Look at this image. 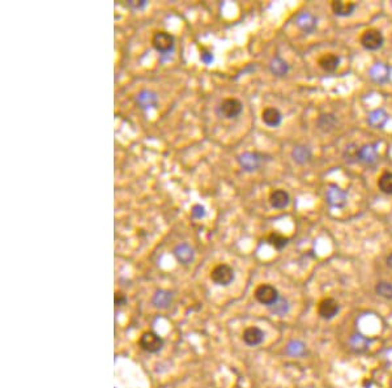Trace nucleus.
<instances>
[{
    "mask_svg": "<svg viewBox=\"0 0 392 388\" xmlns=\"http://www.w3.org/2000/svg\"><path fill=\"white\" fill-rule=\"evenodd\" d=\"M327 201L333 208H343L347 204V192L336 186H331L327 191Z\"/></svg>",
    "mask_w": 392,
    "mask_h": 388,
    "instance_id": "11",
    "label": "nucleus"
},
{
    "mask_svg": "<svg viewBox=\"0 0 392 388\" xmlns=\"http://www.w3.org/2000/svg\"><path fill=\"white\" fill-rule=\"evenodd\" d=\"M265 154L259 152H245L238 157V162L245 172H255L260 168L265 161L269 158H265Z\"/></svg>",
    "mask_w": 392,
    "mask_h": 388,
    "instance_id": "2",
    "label": "nucleus"
},
{
    "mask_svg": "<svg viewBox=\"0 0 392 388\" xmlns=\"http://www.w3.org/2000/svg\"><path fill=\"white\" fill-rule=\"evenodd\" d=\"M261 121L268 127H278L283 122V115L276 107H265L261 113Z\"/></svg>",
    "mask_w": 392,
    "mask_h": 388,
    "instance_id": "15",
    "label": "nucleus"
},
{
    "mask_svg": "<svg viewBox=\"0 0 392 388\" xmlns=\"http://www.w3.org/2000/svg\"><path fill=\"white\" fill-rule=\"evenodd\" d=\"M296 24L302 32L307 33V34H311L316 29V19L309 12H303L298 15Z\"/></svg>",
    "mask_w": 392,
    "mask_h": 388,
    "instance_id": "13",
    "label": "nucleus"
},
{
    "mask_svg": "<svg viewBox=\"0 0 392 388\" xmlns=\"http://www.w3.org/2000/svg\"><path fill=\"white\" fill-rule=\"evenodd\" d=\"M137 107H140L141 110H149V108L156 107L158 103V96L153 90L144 89L141 90L136 97Z\"/></svg>",
    "mask_w": 392,
    "mask_h": 388,
    "instance_id": "10",
    "label": "nucleus"
},
{
    "mask_svg": "<svg viewBox=\"0 0 392 388\" xmlns=\"http://www.w3.org/2000/svg\"><path fill=\"white\" fill-rule=\"evenodd\" d=\"M200 61L208 66V64H210L212 62H213V55H212V52H209V51L203 48V50L200 51Z\"/></svg>",
    "mask_w": 392,
    "mask_h": 388,
    "instance_id": "32",
    "label": "nucleus"
},
{
    "mask_svg": "<svg viewBox=\"0 0 392 388\" xmlns=\"http://www.w3.org/2000/svg\"><path fill=\"white\" fill-rule=\"evenodd\" d=\"M205 214H207V210L205 208L201 205V204H195L194 207L191 208V216L196 219L204 218Z\"/></svg>",
    "mask_w": 392,
    "mask_h": 388,
    "instance_id": "31",
    "label": "nucleus"
},
{
    "mask_svg": "<svg viewBox=\"0 0 392 388\" xmlns=\"http://www.w3.org/2000/svg\"><path fill=\"white\" fill-rule=\"evenodd\" d=\"M376 159H378V149H376L375 144H366V145L361 146L358 150V161L371 165Z\"/></svg>",
    "mask_w": 392,
    "mask_h": 388,
    "instance_id": "16",
    "label": "nucleus"
},
{
    "mask_svg": "<svg viewBox=\"0 0 392 388\" xmlns=\"http://www.w3.org/2000/svg\"><path fill=\"white\" fill-rule=\"evenodd\" d=\"M378 187L383 194L392 195V173L384 172L378 179Z\"/></svg>",
    "mask_w": 392,
    "mask_h": 388,
    "instance_id": "26",
    "label": "nucleus"
},
{
    "mask_svg": "<svg viewBox=\"0 0 392 388\" xmlns=\"http://www.w3.org/2000/svg\"><path fill=\"white\" fill-rule=\"evenodd\" d=\"M376 294L384 299H392V284L387 281H380L375 287Z\"/></svg>",
    "mask_w": 392,
    "mask_h": 388,
    "instance_id": "27",
    "label": "nucleus"
},
{
    "mask_svg": "<svg viewBox=\"0 0 392 388\" xmlns=\"http://www.w3.org/2000/svg\"><path fill=\"white\" fill-rule=\"evenodd\" d=\"M243 110V103L237 98H225L218 106V114L227 119L237 118Z\"/></svg>",
    "mask_w": 392,
    "mask_h": 388,
    "instance_id": "5",
    "label": "nucleus"
},
{
    "mask_svg": "<svg viewBox=\"0 0 392 388\" xmlns=\"http://www.w3.org/2000/svg\"><path fill=\"white\" fill-rule=\"evenodd\" d=\"M292 157H293V159L297 163L303 165V163L309 162L310 159H311V157H313V154H311V150H310L309 148L298 145L296 146V148L293 149V152H292Z\"/></svg>",
    "mask_w": 392,
    "mask_h": 388,
    "instance_id": "23",
    "label": "nucleus"
},
{
    "mask_svg": "<svg viewBox=\"0 0 392 388\" xmlns=\"http://www.w3.org/2000/svg\"><path fill=\"white\" fill-rule=\"evenodd\" d=\"M264 340V332L259 327H249L243 331V341L249 347H256Z\"/></svg>",
    "mask_w": 392,
    "mask_h": 388,
    "instance_id": "14",
    "label": "nucleus"
},
{
    "mask_svg": "<svg viewBox=\"0 0 392 388\" xmlns=\"http://www.w3.org/2000/svg\"><path fill=\"white\" fill-rule=\"evenodd\" d=\"M391 4H392V2H391Z\"/></svg>",
    "mask_w": 392,
    "mask_h": 388,
    "instance_id": "36",
    "label": "nucleus"
},
{
    "mask_svg": "<svg viewBox=\"0 0 392 388\" xmlns=\"http://www.w3.org/2000/svg\"><path fill=\"white\" fill-rule=\"evenodd\" d=\"M173 254H174L176 259L178 260V263H181V264L183 265L191 264L195 258L194 248L190 245H187V243H179V245H177Z\"/></svg>",
    "mask_w": 392,
    "mask_h": 388,
    "instance_id": "9",
    "label": "nucleus"
},
{
    "mask_svg": "<svg viewBox=\"0 0 392 388\" xmlns=\"http://www.w3.org/2000/svg\"><path fill=\"white\" fill-rule=\"evenodd\" d=\"M127 302V297L121 292L115 293V305L117 306H123L125 303Z\"/></svg>",
    "mask_w": 392,
    "mask_h": 388,
    "instance_id": "34",
    "label": "nucleus"
},
{
    "mask_svg": "<svg viewBox=\"0 0 392 388\" xmlns=\"http://www.w3.org/2000/svg\"><path fill=\"white\" fill-rule=\"evenodd\" d=\"M370 341L369 339H366L364 335L356 334L352 336L351 339V348L354 352H358V353H362L365 350L369 349Z\"/></svg>",
    "mask_w": 392,
    "mask_h": 388,
    "instance_id": "24",
    "label": "nucleus"
},
{
    "mask_svg": "<svg viewBox=\"0 0 392 388\" xmlns=\"http://www.w3.org/2000/svg\"><path fill=\"white\" fill-rule=\"evenodd\" d=\"M255 298L259 303L265 306H269L271 307L272 305L277 302L280 296H278L277 289L269 284H261L256 288L255 290Z\"/></svg>",
    "mask_w": 392,
    "mask_h": 388,
    "instance_id": "4",
    "label": "nucleus"
},
{
    "mask_svg": "<svg viewBox=\"0 0 392 388\" xmlns=\"http://www.w3.org/2000/svg\"><path fill=\"white\" fill-rule=\"evenodd\" d=\"M269 70H271V72L273 73L274 76L283 77L289 72V64L283 58L276 55L271 61V63H269Z\"/></svg>",
    "mask_w": 392,
    "mask_h": 388,
    "instance_id": "19",
    "label": "nucleus"
},
{
    "mask_svg": "<svg viewBox=\"0 0 392 388\" xmlns=\"http://www.w3.org/2000/svg\"><path fill=\"white\" fill-rule=\"evenodd\" d=\"M356 3H352V2H332L331 8L333 11L336 16L340 17H347L351 16L352 13L356 10Z\"/></svg>",
    "mask_w": 392,
    "mask_h": 388,
    "instance_id": "18",
    "label": "nucleus"
},
{
    "mask_svg": "<svg viewBox=\"0 0 392 388\" xmlns=\"http://www.w3.org/2000/svg\"><path fill=\"white\" fill-rule=\"evenodd\" d=\"M370 76L376 83H386L389 79V68L386 64L378 63L370 70Z\"/></svg>",
    "mask_w": 392,
    "mask_h": 388,
    "instance_id": "20",
    "label": "nucleus"
},
{
    "mask_svg": "<svg viewBox=\"0 0 392 388\" xmlns=\"http://www.w3.org/2000/svg\"><path fill=\"white\" fill-rule=\"evenodd\" d=\"M318 64L319 67L322 68L323 71H325V72H335L338 70L339 64H340V58L338 55L329 52V54H324L323 57L319 58Z\"/></svg>",
    "mask_w": 392,
    "mask_h": 388,
    "instance_id": "17",
    "label": "nucleus"
},
{
    "mask_svg": "<svg viewBox=\"0 0 392 388\" xmlns=\"http://www.w3.org/2000/svg\"><path fill=\"white\" fill-rule=\"evenodd\" d=\"M148 2L147 0H140V2H136V0H131L128 2V6L131 8H134V10H143L144 7H147Z\"/></svg>",
    "mask_w": 392,
    "mask_h": 388,
    "instance_id": "33",
    "label": "nucleus"
},
{
    "mask_svg": "<svg viewBox=\"0 0 392 388\" xmlns=\"http://www.w3.org/2000/svg\"><path fill=\"white\" fill-rule=\"evenodd\" d=\"M386 263H387V265H388V267L391 268V269H392V254H389L388 256H387V260H386Z\"/></svg>",
    "mask_w": 392,
    "mask_h": 388,
    "instance_id": "35",
    "label": "nucleus"
},
{
    "mask_svg": "<svg viewBox=\"0 0 392 388\" xmlns=\"http://www.w3.org/2000/svg\"><path fill=\"white\" fill-rule=\"evenodd\" d=\"M152 45L156 48L157 52H159L161 57L169 58L173 51H174L176 39L167 32H156L153 38H152Z\"/></svg>",
    "mask_w": 392,
    "mask_h": 388,
    "instance_id": "1",
    "label": "nucleus"
},
{
    "mask_svg": "<svg viewBox=\"0 0 392 388\" xmlns=\"http://www.w3.org/2000/svg\"><path fill=\"white\" fill-rule=\"evenodd\" d=\"M271 311L273 312V314H276V315H285V314L289 311V303H288L287 299L280 297L277 302L271 306Z\"/></svg>",
    "mask_w": 392,
    "mask_h": 388,
    "instance_id": "29",
    "label": "nucleus"
},
{
    "mask_svg": "<svg viewBox=\"0 0 392 388\" xmlns=\"http://www.w3.org/2000/svg\"><path fill=\"white\" fill-rule=\"evenodd\" d=\"M139 347L148 353H157L163 347V340L154 332H145L139 340Z\"/></svg>",
    "mask_w": 392,
    "mask_h": 388,
    "instance_id": "7",
    "label": "nucleus"
},
{
    "mask_svg": "<svg viewBox=\"0 0 392 388\" xmlns=\"http://www.w3.org/2000/svg\"><path fill=\"white\" fill-rule=\"evenodd\" d=\"M305 350H306L305 349V344L301 343V341H292V343H289V345H288L287 348L288 354L293 357L303 356Z\"/></svg>",
    "mask_w": 392,
    "mask_h": 388,
    "instance_id": "30",
    "label": "nucleus"
},
{
    "mask_svg": "<svg viewBox=\"0 0 392 388\" xmlns=\"http://www.w3.org/2000/svg\"><path fill=\"white\" fill-rule=\"evenodd\" d=\"M210 280L213 281L216 285L220 287H228L229 284L233 283L234 280V270L233 268L228 264H218L210 272Z\"/></svg>",
    "mask_w": 392,
    "mask_h": 388,
    "instance_id": "3",
    "label": "nucleus"
},
{
    "mask_svg": "<svg viewBox=\"0 0 392 388\" xmlns=\"http://www.w3.org/2000/svg\"><path fill=\"white\" fill-rule=\"evenodd\" d=\"M336 123H338V119H336L335 115L332 114H323L318 119V127L322 131H324V132L333 130Z\"/></svg>",
    "mask_w": 392,
    "mask_h": 388,
    "instance_id": "25",
    "label": "nucleus"
},
{
    "mask_svg": "<svg viewBox=\"0 0 392 388\" xmlns=\"http://www.w3.org/2000/svg\"><path fill=\"white\" fill-rule=\"evenodd\" d=\"M268 242L271 243L274 248H277V250H283L285 246L288 245L289 242V239L287 237L281 236L278 233H272L271 236L268 237Z\"/></svg>",
    "mask_w": 392,
    "mask_h": 388,
    "instance_id": "28",
    "label": "nucleus"
},
{
    "mask_svg": "<svg viewBox=\"0 0 392 388\" xmlns=\"http://www.w3.org/2000/svg\"><path fill=\"white\" fill-rule=\"evenodd\" d=\"M339 303L336 299L333 298H324L323 301H320V303L318 305V314L320 318L323 319H332L338 315L339 312Z\"/></svg>",
    "mask_w": 392,
    "mask_h": 388,
    "instance_id": "8",
    "label": "nucleus"
},
{
    "mask_svg": "<svg viewBox=\"0 0 392 388\" xmlns=\"http://www.w3.org/2000/svg\"><path fill=\"white\" fill-rule=\"evenodd\" d=\"M387 121H388V115H387V113L383 108L374 110L373 113L369 114V123L374 128H383L384 124L387 123Z\"/></svg>",
    "mask_w": 392,
    "mask_h": 388,
    "instance_id": "22",
    "label": "nucleus"
},
{
    "mask_svg": "<svg viewBox=\"0 0 392 388\" xmlns=\"http://www.w3.org/2000/svg\"><path fill=\"white\" fill-rule=\"evenodd\" d=\"M173 302V294L166 290H158L153 296V305L157 309H167Z\"/></svg>",
    "mask_w": 392,
    "mask_h": 388,
    "instance_id": "21",
    "label": "nucleus"
},
{
    "mask_svg": "<svg viewBox=\"0 0 392 388\" xmlns=\"http://www.w3.org/2000/svg\"><path fill=\"white\" fill-rule=\"evenodd\" d=\"M269 203H271L272 207L274 209H284L289 205L290 203V196L285 190H274V191L271 192L269 195Z\"/></svg>",
    "mask_w": 392,
    "mask_h": 388,
    "instance_id": "12",
    "label": "nucleus"
},
{
    "mask_svg": "<svg viewBox=\"0 0 392 388\" xmlns=\"http://www.w3.org/2000/svg\"><path fill=\"white\" fill-rule=\"evenodd\" d=\"M360 41L361 45L364 46L366 50L375 51L382 47L384 38H383L382 33H380L379 30H376V29H369V30L362 33Z\"/></svg>",
    "mask_w": 392,
    "mask_h": 388,
    "instance_id": "6",
    "label": "nucleus"
}]
</instances>
